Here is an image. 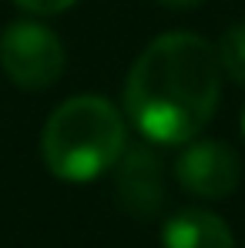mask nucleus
Listing matches in <instances>:
<instances>
[{"label":"nucleus","instance_id":"f03ea898","mask_svg":"<svg viewBox=\"0 0 245 248\" xmlns=\"http://www.w3.org/2000/svg\"><path fill=\"white\" fill-rule=\"evenodd\" d=\"M124 148V114L101 94H74L61 101L41 134L47 171L71 185H84L108 174L118 165Z\"/></svg>","mask_w":245,"mask_h":248},{"label":"nucleus","instance_id":"f257e3e1","mask_svg":"<svg viewBox=\"0 0 245 248\" xmlns=\"http://www.w3.org/2000/svg\"><path fill=\"white\" fill-rule=\"evenodd\" d=\"M222 101V64L215 47L188 31L148 44L128 71L124 114L151 144H188L215 118Z\"/></svg>","mask_w":245,"mask_h":248},{"label":"nucleus","instance_id":"423d86ee","mask_svg":"<svg viewBox=\"0 0 245 248\" xmlns=\"http://www.w3.org/2000/svg\"><path fill=\"white\" fill-rule=\"evenodd\" d=\"M162 248H235V238L215 211L181 208L162 225Z\"/></svg>","mask_w":245,"mask_h":248},{"label":"nucleus","instance_id":"0eeeda50","mask_svg":"<svg viewBox=\"0 0 245 248\" xmlns=\"http://www.w3.org/2000/svg\"><path fill=\"white\" fill-rule=\"evenodd\" d=\"M215 54H218L222 74L245 87V24H232L222 34V41L215 44Z\"/></svg>","mask_w":245,"mask_h":248},{"label":"nucleus","instance_id":"7ed1b4c3","mask_svg":"<svg viewBox=\"0 0 245 248\" xmlns=\"http://www.w3.org/2000/svg\"><path fill=\"white\" fill-rule=\"evenodd\" d=\"M0 67L20 91H47L64 74V44L37 20H17L0 34Z\"/></svg>","mask_w":245,"mask_h":248},{"label":"nucleus","instance_id":"1a4fd4ad","mask_svg":"<svg viewBox=\"0 0 245 248\" xmlns=\"http://www.w3.org/2000/svg\"><path fill=\"white\" fill-rule=\"evenodd\" d=\"M155 3H162L168 10H195V7H202L205 0H155Z\"/></svg>","mask_w":245,"mask_h":248},{"label":"nucleus","instance_id":"6e6552de","mask_svg":"<svg viewBox=\"0 0 245 248\" xmlns=\"http://www.w3.org/2000/svg\"><path fill=\"white\" fill-rule=\"evenodd\" d=\"M20 10H27V14H34V17H50V14H64V10H71L78 0H14Z\"/></svg>","mask_w":245,"mask_h":248},{"label":"nucleus","instance_id":"39448f33","mask_svg":"<svg viewBox=\"0 0 245 248\" xmlns=\"http://www.w3.org/2000/svg\"><path fill=\"white\" fill-rule=\"evenodd\" d=\"M114 185L118 198L134 218H151L158 215L164 202V168L162 158L148 144L124 148L118 165H114Z\"/></svg>","mask_w":245,"mask_h":248},{"label":"nucleus","instance_id":"20e7f679","mask_svg":"<svg viewBox=\"0 0 245 248\" xmlns=\"http://www.w3.org/2000/svg\"><path fill=\"white\" fill-rule=\"evenodd\" d=\"M175 181L188 195L205 198V202L229 198L242 181V158L225 141L192 138L175 161Z\"/></svg>","mask_w":245,"mask_h":248},{"label":"nucleus","instance_id":"9d476101","mask_svg":"<svg viewBox=\"0 0 245 248\" xmlns=\"http://www.w3.org/2000/svg\"><path fill=\"white\" fill-rule=\"evenodd\" d=\"M242 138H245V108H242Z\"/></svg>","mask_w":245,"mask_h":248}]
</instances>
